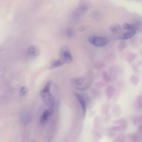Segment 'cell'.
<instances>
[{
  "instance_id": "83f0119b",
  "label": "cell",
  "mask_w": 142,
  "mask_h": 142,
  "mask_svg": "<svg viewBox=\"0 0 142 142\" xmlns=\"http://www.w3.org/2000/svg\"><path fill=\"white\" fill-rule=\"evenodd\" d=\"M87 28V27L84 26V27H81V28H80V30H84V29H86V28Z\"/></svg>"
},
{
  "instance_id": "9c48e42d",
  "label": "cell",
  "mask_w": 142,
  "mask_h": 142,
  "mask_svg": "<svg viewBox=\"0 0 142 142\" xmlns=\"http://www.w3.org/2000/svg\"><path fill=\"white\" fill-rule=\"evenodd\" d=\"M64 64L63 62L60 59L54 61L51 64L50 67V69H52L61 67Z\"/></svg>"
},
{
  "instance_id": "e0dca14e",
  "label": "cell",
  "mask_w": 142,
  "mask_h": 142,
  "mask_svg": "<svg viewBox=\"0 0 142 142\" xmlns=\"http://www.w3.org/2000/svg\"><path fill=\"white\" fill-rule=\"evenodd\" d=\"M135 27L134 25H130L126 23H124L123 26V27L124 29L129 30H133Z\"/></svg>"
},
{
  "instance_id": "5bb4252c",
  "label": "cell",
  "mask_w": 142,
  "mask_h": 142,
  "mask_svg": "<svg viewBox=\"0 0 142 142\" xmlns=\"http://www.w3.org/2000/svg\"><path fill=\"white\" fill-rule=\"evenodd\" d=\"M137 55L134 52L130 53L127 58V60L129 63L130 64L137 57Z\"/></svg>"
},
{
  "instance_id": "30bf717a",
  "label": "cell",
  "mask_w": 142,
  "mask_h": 142,
  "mask_svg": "<svg viewBox=\"0 0 142 142\" xmlns=\"http://www.w3.org/2000/svg\"><path fill=\"white\" fill-rule=\"evenodd\" d=\"M135 30L132 32L124 34L119 37V38L121 39H125L131 38L134 36L135 33Z\"/></svg>"
},
{
  "instance_id": "d4e9b609",
  "label": "cell",
  "mask_w": 142,
  "mask_h": 142,
  "mask_svg": "<svg viewBox=\"0 0 142 142\" xmlns=\"http://www.w3.org/2000/svg\"><path fill=\"white\" fill-rule=\"evenodd\" d=\"M118 141L124 142L125 140V137L123 134L119 135L117 140Z\"/></svg>"
},
{
  "instance_id": "5b68a950",
  "label": "cell",
  "mask_w": 142,
  "mask_h": 142,
  "mask_svg": "<svg viewBox=\"0 0 142 142\" xmlns=\"http://www.w3.org/2000/svg\"><path fill=\"white\" fill-rule=\"evenodd\" d=\"M88 8L84 5H81L77 8L73 12V15L76 17L81 16L88 10Z\"/></svg>"
},
{
  "instance_id": "484cf974",
  "label": "cell",
  "mask_w": 142,
  "mask_h": 142,
  "mask_svg": "<svg viewBox=\"0 0 142 142\" xmlns=\"http://www.w3.org/2000/svg\"><path fill=\"white\" fill-rule=\"evenodd\" d=\"M132 69L134 73L136 74H137L138 72V68L137 65L135 64H133L132 65Z\"/></svg>"
},
{
  "instance_id": "7402d4cb",
  "label": "cell",
  "mask_w": 142,
  "mask_h": 142,
  "mask_svg": "<svg viewBox=\"0 0 142 142\" xmlns=\"http://www.w3.org/2000/svg\"><path fill=\"white\" fill-rule=\"evenodd\" d=\"M102 76L104 80L107 82H109L110 80V78L106 72L104 71L102 73Z\"/></svg>"
},
{
  "instance_id": "d6986e66",
  "label": "cell",
  "mask_w": 142,
  "mask_h": 142,
  "mask_svg": "<svg viewBox=\"0 0 142 142\" xmlns=\"http://www.w3.org/2000/svg\"><path fill=\"white\" fill-rule=\"evenodd\" d=\"M127 46L126 42L124 41H121L119 43L118 46V49L121 51H123L125 49Z\"/></svg>"
},
{
  "instance_id": "3957f363",
  "label": "cell",
  "mask_w": 142,
  "mask_h": 142,
  "mask_svg": "<svg viewBox=\"0 0 142 142\" xmlns=\"http://www.w3.org/2000/svg\"><path fill=\"white\" fill-rule=\"evenodd\" d=\"M59 55V59L64 64L69 63L73 61V58L67 46H64L61 48Z\"/></svg>"
},
{
  "instance_id": "cb8c5ba5",
  "label": "cell",
  "mask_w": 142,
  "mask_h": 142,
  "mask_svg": "<svg viewBox=\"0 0 142 142\" xmlns=\"http://www.w3.org/2000/svg\"><path fill=\"white\" fill-rule=\"evenodd\" d=\"M66 35L69 38H72L73 36V32L72 30L68 29L66 31Z\"/></svg>"
},
{
  "instance_id": "8992f818",
  "label": "cell",
  "mask_w": 142,
  "mask_h": 142,
  "mask_svg": "<svg viewBox=\"0 0 142 142\" xmlns=\"http://www.w3.org/2000/svg\"><path fill=\"white\" fill-rule=\"evenodd\" d=\"M54 110L53 107L45 111L43 115L41 116L40 122L42 124H43L48 120V117L52 115L53 113Z\"/></svg>"
},
{
  "instance_id": "ba28073f",
  "label": "cell",
  "mask_w": 142,
  "mask_h": 142,
  "mask_svg": "<svg viewBox=\"0 0 142 142\" xmlns=\"http://www.w3.org/2000/svg\"><path fill=\"white\" fill-rule=\"evenodd\" d=\"M110 30L112 33L114 34H118L121 33L122 29L121 27L119 24L115 23L110 26Z\"/></svg>"
},
{
  "instance_id": "52a82bcc",
  "label": "cell",
  "mask_w": 142,
  "mask_h": 142,
  "mask_svg": "<svg viewBox=\"0 0 142 142\" xmlns=\"http://www.w3.org/2000/svg\"><path fill=\"white\" fill-rule=\"evenodd\" d=\"M76 95L83 109V117L85 118L86 111V106L84 99L83 97L79 94V93H76Z\"/></svg>"
},
{
  "instance_id": "f1b7e54d",
  "label": "cell",
  "mask_w": 142,
  "mask_h": 142,
  "mask_svg": "<svg viewBox=\"0 0 142 142\" xmlns=\"http://www.w3.org/2000/svg\"><path fill=\"white\" fill-rule=\"evenodd\" d=\"M138 64L139 66H142V61H139L138 62Z\"/></svg>"
},
{
  "instance_id": "8fae6325",
  "label": "cell",
  "mask_w": 142,
  "mask_h": 142,
  "mask_svg": "<svg viewBox=\"0 0 142 142\" xmlns=\"http://www.w3.org/2000/svg\"><path fill=\"white\" fill-rule=\"evenodd\" d=\"M112 129L115 131L117 132L124 131L127 129V126L126 124H121L120 125L113 127Z\"/></svg>"
},
{
  "instance_id": "603a6c76",
  "label": "cell",
  "mask_w": 142,
  "mask_h": 142,
  "mask_svg": "<svg viewBox=\"0 0 142 142\" xmlns=\"http://www.w3.org/2000/svg\"><path fill=\"white\" fill-rule=\"evenodd\" d=\"M35 52V48L33 46H31L28 48V55H32Z\"/></svg>"
},
{
  "instance_id": "6da1fadb",
  "label": "cell",
  "mask_w": 142,
  "mask_h": 142,
  "mask_svg": "<svg viewBox=\"0 0 142 142\" xmlns=\"http://www.w3.org/2000/svg\"><path fill=\"white\" fill-rule=\"evenodd\" d=\"M52 83V81H48L40 92V96L44 103L51 108L53 107L55 104L54 98L50 93Z\"/></svg>"
},
{
  "instance_id": "2e32d148",
  "label": "cell",
  "mask_w": 142,
  "mask_h": 142,
  "mask_svg": "<svg viewBox=\"0 0 142 142\" xmlns=\"http://www.w3.org/2000/svg\"><path fill=\"white\" fill-rule=\"evenodd\" d=\"M84 80V78L82 77L76 78L72 79L74 82L77 85H80L83 83Z\"/></svg>"
},
{
  "instance_id": "9a60e30c",
  "label": "cell",
  "mask_w": 142,
  "mask_h": 142,
  "mask_svg": "<svg viewBox=\"0 0 142 142\" xmlns=\"http://www.w3.org/2000/svg\"><path fill=\"white\" fill-rule=\"evenodd\" d=\"M142 121V116H136L132 119V123L135 125H137Z\"/></svg>"
},
{
  "instance_id": "4316f807",
  "label": "cell",
  "mask_w": 142,
  "mask_h": 142,
  "mask_svg": "<svg viewBox=\"0 0 142 142\" xmlns=\"http://www.w3.org/2000/svg\"><path fill=\"white\" fill-rule=\"evenodd\" d=\"M138 133L142 135V124L139 125L137 128Z\"/></svg>"
},
{
  "instance_id": "ffe728a7",
  "label": "cell",
  "mask_w": 142,
  "mask_h": 142,
  "mask_svg": "<svg viewBox=\"0 0 142 142\" xmlns=\"http://www.w3.org/2000/svg\"><path fill=\"white\" fill-rule=\"evenodd\" d=\"M137 106L139 109H142V96H138L137 98Z\"/></svg>"
},
{
  "instance_id": "4fadbf2b",
  "label": "cell",
  "mask_w": 142,
  "mask_h": 142,
  "mask_svg": "<svg viewBox=\"0 0 142 142\" xmlns=\"http://www.w3.org/2000/svg\"><path fill=\"white\" fill-rule=\"evenodd\" d=\"M105 65L103 62H96L94 64L95 68L98 70H101L104 68Z\"/></svg>"
},
{
  "instance_id": "277c9868",
  "label": "cell",
  "mask_w": 142,
  "mask_h": 142,
  "mask_svg": "<svg viewBox=\"0 0 142 142\" xmlns=\"http://www.w3.org/2000/svg\"><path fill=\"white\" fill-rule=\"evenodd\" d=\"M126 137L127 140L130 142H139L142 140V136L138 132L128 133L126 135Z\"/></svg>"
},
{
  "instance_id": "7a4b0ae2",
  "label": "cell",
  "mask_w": 142,
  "mask_h": 142,
  "mask_svg": "<svg viewBox=\"0 0 142 142\" xmlns=\"http://www.w3.org/2000/svg\"><path fill=\"white\" fill-rule=\"evenodd\" d=\"M90 43L97 47L103 46L109 44L110 41L109 38L97 36L90 37L88 39Z\"/></svg>"
},
{
  "instance_id": "ac0fdd59",
  "label": "cell",
  "mask_w": 142,
  "mask_h": 142,
  "mask_svg": "<svg viewBox=\"0 0 142 142\" xmlns=\"http://www.w3.org/2000/svg\"><path fill=\"white\" fill-rule=\"evenodd\" d=\"M28 89L26 87H22L19 90V94L20 96L22 97L25 96L28 92Z\"/></svg>"
},
{
  "instance_id": "44dd1931",
  "label": "cell",
  "mask_w": 142,
  "mask_h": 142,
  "mask_svg": "<svg viewBox=\"0 0 142 142\" xmlns=\"http://www.w3.org/2000/svg\"><path fill=\"white\" fill-rule=\"evenodd\" d=\"M114 123L115 124H126L127 123V122L126 119L123 118L115 121Z\"/></svg>"
},
{
  "instance_id": "7c38bea8",
  "label": "cell",
  "mask_w": 142,
  "mask_h": 142,
  "mask_svg": "<svg viewBox=\"0 0 142 142\" xmlns=\"http://www.w3.org/2000/svg\"><path fill=\"white\" fill-rule=\"evenodd\" d=\"M130 82L135 86H137L139 82V78L138 77L135 75H133L130 78Z\"/></svg>"
},
{
  "instance_id": "f546056e",
  "label": "cell",
  "mask_w": 142,
  "mask_h": 142,
  "mask_svg": "<svg viewBox=\"0 0 142 142\" xmlns=\"http://www.w3.org/2000/svg\"><path fill=\"white\" fill-rule=\"evenodd\" d=\"M140 53L141 55H142V48H141L140 50Z\"/></svg>"
}]
</instances>
